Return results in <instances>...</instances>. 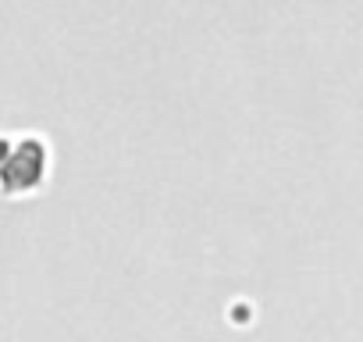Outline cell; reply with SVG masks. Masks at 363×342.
Returning a JSON list of instances; mask_svg holds the SVG:
<instances>
[{
	"mask_svg": "<svg viewBox=\"0 0 363 342\" xmlns=\"http://www.w3.org/2000/svg\"><path fill=\"white\" fill-rule=\"evenodd\" d=\"M47 164H50V153H47V143L40 136L15 139L8 160L0 164V189L8 197H22V193L40 189L47 179Z\"/></svg>",
	"mask_w": 363,
	"mask_h": 342,
	"instance_id": "obj_1",
	"label": "cell"
}]
</instances>
